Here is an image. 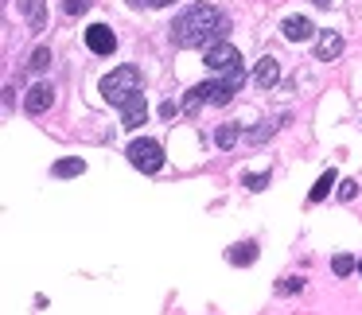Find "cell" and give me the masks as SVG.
Segmentation results:
<instances>
[{"label": "cell", "mask_w": 362, "mask_h": 315, "mask_svg": "<svg viewBox=\"0 0 362 315\" xmlns=\"http://www.w3.org/2000/svg\"><path fill=\"white\" fill-rule=\"evenodd\" d=\"M253 82H257L261 90H273L276 82H281V63H276L273 55H265V59L257 63V71H253Z\"/></svg>", "instance_id": "30bf717a"}, {"label": "cell", "mask_w": 362, "mask_h": 315, "mask_svg": "<svg viewBox=\"0 0 362 315\" xmlns=\"http://www.w3.org/2000/svg\"><path fill=\"white\" fill-rule=\"evenodd\" d=\"M343 55V35L339 32H320V40H315V59L320 63H331V59Z\"/></svg>", "instance_id": "9c48e42d"}, {"label": "cell", "mask_w": 362, "mask_h": 315, "mask_svg": "<svg viewBox=\"0 0 362 315\" xmlns=\"http://www.w3.org/2000/svg\"><path fill=\"white\" fill-rule=\"evenodd\" d=\"M133 8H168V4H175V0H129Z\"/></svg>", "instance_id": "cb8c5ba5"}, {"label": "cell", "mask_w": 362, "mask_h": 315, "mask_svg": "<svg viewBox=\"0 0 362 315\" xmlns=\"http://www.w3.org/2000/svg\"><path fill=\"white\" fill-rule=\"evenodd\" d=\"M199 105H203V97H199V90H191V94L183 97V113H195Z\"/></svg>", "instance_id": "d4e9b609"}, {"label": "cell", "mask_w": 362, "mask_h": 315, "mask_svg": "<svg viewBox=\"0 0 362 315\" xmlns=\"http://www.w3.org/2000/svg\"><path fill=\"white\" fill-rule=\"evenodd\" d=\"M86 47L94 51V55H113V47H117V35H113L105 24H90V28H86Z\"/></svg>", "instance_id": "8992f818"}, {"label": "cell", "mask_w": 362, "mask_h": 315, "mask_svg": "<svg viewBox=\"0 0 362 315\" xmlns=\"http://www.w3.org/2000/svg\"><path fill=\"white\" fill-rule=\"evenodd\" d=\"M144 121H148V102H144V94H136L133 102L121 109V125H125V129H141Z\"/></svg>", "instance_id": "8fae6325"}, {"label": "cell", "mask_w": 362, "mask_h": 315, "mask_svg": "<svg viewBox=\"0 0 362 315\" xmlns=\"http://www.w3.org/2000/svg\"><path fill=\"white\" fill-rule=\"evenodd\" d=\"M245 187H250V191H265L269 187V175H245Z\"/></svg>", "instance_id": "484cf974"}, {"label": "cell", "mask_w": 362, "mask_h": 315, "mask_svg": "<svg viewBox=\"0 0 362 315\" xmlns=\"http://www.w3.org/2000/svg\"><path fill=\"white\" fill-rule=\"evenodd\" d=\"M51 172H55L59 179H74V175H82V172H86V164H82L78 156H71V160H59V164L51 167Z\"/></svg>", "instance_id": "2e32d148"}, {"label": "cell", "mask_w": 362, "mask_h": 315, "mask_svg": "<svg viewBox=\"0 0 362 315\" xmlns=\"http://www.w3.org/2000/svg\"><path fill=\"white\" fill-rule=\"evenodd\" d=\"M238 136H242V133H238V125H218V129H214V144H218V148H234Z\"/></svg>", "instance_id": "e0dca14e"}, {"label": "cell", "mask_w": 362, "mask_h": 315, "mask_svg": "<svg viewBox=\"0 0 362 315\" xmlns=\"http://www.w3.org/2000/svg\"><path fill=\"white\" fill-rule=\"evenodd\" d=\"M90 4L94 0H66L63 8H66V16H82V12H90Z\"/></svg>", "instance_id": "ffe728a7"}, {"label": "cell", "mask_w": 362, "mask_h": 315, "mask_svg": "<svg viewBox=\"0 0 362 315\" xmlns=\"http://www.w3.org/2000/svg\"><path fill=\"white\" fill-rule=\"evenodd\" d=\"M51 66V47H35L32 51V63H28V71L32 74H43Z\"/></svg>", "instance_id": "ac0fdd59"}, {"label": "cell", "mask_w": 362, "mask_h": 315, "mask_svg": "<svg viewBox=\"0 0 362 315\" xmlns=\"http://www.w3.org/2000/svg\"><path fill=\"white\" fill-rule=\"evenodd\" d=\"M16 4L28 16V28H32V32H43V28H47V4H43V0H16Z\"/></svg>", "instance_id": "7c38bea8"}, {"label": "cell", "mask_w": 362, "mask_h": 315, "mask_svg": "<svg viewBox=\"0 0 362 315\" xmlns=\"http://www.w3.org/2000/svg\"><path fill=\"white\" fill-rule=\"evenodd\" d=\"M195 90H199V97L211 102V105H230V97L238 94V86L226 78V74H222L218 82H203V86H195Z\"/></svg>", "instance_id": "5b68a950"}, {"label": "cell", "mask_w": 362, "mask_h": 315, "mask_svg": "<svg viewBox=\"0 0 362 315\" xmlns=\"http://www.w3.org/2000/svg\"><path fill=\"white\" fill-rule=\"evenodd\" d=\"M358 273H362V261H358Z\"/></svg>", "instance_id": "83f0119b"}, {"label": "cell", "mask_w": 362, "mask_h": 315, "mask_svg": "<svg viewBox=\"0 0 362 315\" xmlns=\"http://www.w3.org/2000/svg\"><path fill=\"white\" fill-rule=\"evenodd\" d=\"M230 32V16L214 4H191L175 16L172 24V43L175 47H206V43H222Z\"/></svg>", "instance_id": "6da1fadb"}, {"label": "cell", "mask_w": 362, "mask_h": 315, "mask_svg": "<svg viewBox=\"0 0 362 315\" xmlns=\"http://www.w3.org/2000/svg\"><path fill=\"white\" fill-rule=\"evenodd\" d=\"M136 94H144V78H141V66H133V63L117 66L113 74H105V78H102V97L110 105H117V109H125Z\"/></svg>", "instance_id": "7a4b0ae2"}, {"label": "cell", "mask_w": 362, "mask_h": 315, "mask_svg": "<svg viewBox=\"0 0 362 315\" xmlns=\"http://www.w3.org/2000/svg\"><path fill=\"white\" fill-rule=\"evenodd\" d=\"M125 156H129V164H133L136 172H144V175H156L160 167H164V148H160L156 141H148V136L129 144Z\"/></svg>", "instance_id": "3957f363"}, {"label": "cell", "mask_w": 362, "mask_h": 315, "mask_svg": "<svg viewBox=\"0 0 362 315\" xmlns=\"http://www.w3.org/2000/svg\"><path fill=\"white\" fill-rule=\"evenodd\" d=\"M276 288H281L284 296H292V292H300V288H304V280H296V276H284V280L276 284Z\"/></svg>", "instance_id": "7402d4cb"}, {"label": "cell", "mask_w": 362, "mask_h": 315, "mask_svg": "<svg viewBox=\"0 0 362 315\" xmlns=\"http://www.w3.org/2000/svg\"><path fill=\"white\" fill-rule=\"evenodd\" d=\"M331 268H335V276H351L354 268H358V261H354L351 253H335V261H331Z\"/></svg>", "instance_id": "d6986e66"}, {"label": "cell", "mask_w": 362, "mask_h": 315, "mask_svg": "<svg viewBox=\"0 0 362 315\" xmlns=\"http://www.w3.org/2000/svg\"><path fill=\"white\" fill-rule=\"evenodd\" d=\"M242 63V55H238V47L234 43H211V47H206V66H211V71H218V74H226L230 66H238Z\"/></svg>", "instance_id": "277c9868"}, {"label": "cell", "mask_w": 362, "mask_h": 315, "mask_svg": "<svg viewBox=\"0 0 362 315\" xmlns=\"http://www.w3.org/2000/svg\"><path fill=\"white\" fill-rule=\"evenodd\" d=\"M281 32H284V40H288V43H308L315 35V24L308 16H288L281 24Z\"/></svg>", "instance_id": "ba28073f"}, {"label": "cell", "mask_w": 362, "mask_h": 315, "mask_svg": "<svg viewBox=\"0 0 362 315\" xmlns=\"http://www.w3.org/2000/svg\"><path fill=\"white\" fill-rule=\"evenodd\" d=\"M51 102H55V90H51L47 82H35V86L28 90V97H24V109L32 113V117H40V113L51 109Z\"/></svg>", "instance_id": "52a82bcc"}, {"label": "cell", "mask_w": 362, "mask_h": 315, "mask_svg": "<svg viewBox=\"0 0 362 315\" xmlns=\"http://www.w3.org/2000/svg\"><path fill=\"white\" fill-rule=\"evenodd\" d=\"M281 125H284V117H276V121H261L257 129H250V133H245V141H250V144H265V141H269V136H273Z\"/></svg>", "instance_id": "9a60e30c"}, {"label": "cell", "mask_w": 362, "mask_h": 315, "mask_svg": "<svg viewBox=\"0 0 362 315\" xmlns=\"http://www.w3.org/2000/svg\"><path fill=\"white\" fill-rule=\"evenodd\" d=\"M354 195H358V183H354V179H343V183H339V198H343V203H351Z\"/></svg>", "instance_id": "44dd1931"}, {"label": "cell", "mask_w": 362, "mask_h": 315, "mask_svg": "<svg viewBox=\"0 0 362 315\" xmlns=\"http://www.w3.org/2000/svg\"><path fill=\"white\" fill-rule=\"evenodd\" d=\"M312 4H315V8H327V4H331V0H312Z\"/></svg>", "instance_id": "4316f807"}, {"label": "cell", "mask_w": 362, "mask_h": 315, "mask_svg": "<svg viewBox=\"0 0 362 315\" xmlns=\"http://www.w3.org/2000/svg\"><path fill=\"white\" fill-rule=\"evenodd\" d=\"M339 183V175H335V167H327V172L320 175V183L312 187V195H308V203H323V198L331 195V187Z\"/></svg>", "instance_id": "5bb4252c"}, {"label": "cell", "mask_w": 362, "mask_h": 315, "mask_svg": "<svg viewBox=\"0 0 362 315\" xmlns=\"http://www.w3.org/2000/svg\"><path fill=\"white\" fill-rule=\"evenodd\" d=\"M226 78L234 82L238 90H242V86H245V66H242V63H238V66H230V71H226Z\"/></svg>", "instance_id": "603a6c76"}, {"label": "cell", "mask_w": 362, "mask_h": 315, "mask_svg": "<svg viewBox=\"0 0 362 315\" xmlns=\"http://www.w3.org/2000/svg\"><path fill=\"white\" fill-rule=\"evenodd\" d=\"M226 261L230 265H253V261H257V242H238V245H230L226 249Z\"/></svg>", "instance_id": "4fadbf2b"}]
</instances>
